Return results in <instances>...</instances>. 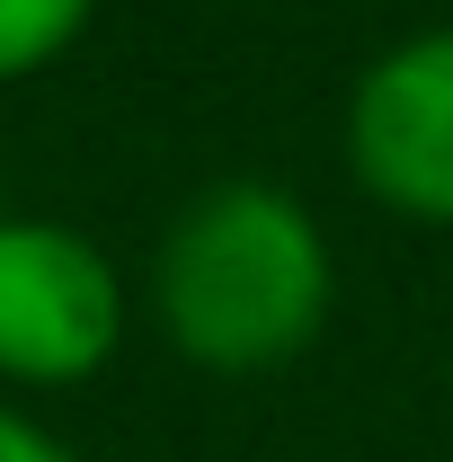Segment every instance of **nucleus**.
I'll list each match as a JSON object with an SVG mask.
<instances>
[{
  "label": "nucleus",
  "mask_w": 453,
  "mask_h": 462,
  "mask_svg": "<svg viewBox=\"0 0 453 462\" xmlns=\"http://www.w3.org/2000/svg\"><path fill=\"white\" fill-rule=\"evenodd\" d=\"M329 293H338V267H329V240L311 223V205H293L284 187H258V178L205 187L152 258L161 329L205 374L293 365L320 338Z\"/></svg>",
  "instance_id": "f257e3e1"
},
{
  "label": "nucleus",
  "mask_w": 453,
  "mask_h": 462,
  "mask_svg": "<svg viewBox=\"0 0 453 462\" xmlns=\"http://www.w3.org/2000/svg\"><path fill=\"white\" fill-rule=\"evenodd\" d=\"M125 338V285L71 223H0V374L27 392L89 383Z\"/></svg>",
  "instance_id": "f03ea898"
},
{
  "label": "nucleus",
  "mask_w": 453,
  "mask_h": 462,
  "mask_svg": "<svg viewBox=\"0 0 453 462\" xmlns=\"http://www.w3.org/2000/svg\"><path fill=\"white\" fill-rule=\"evenodd\" d=\"M347 161L374 205L453 223V27H427L374 62L347 98Z\"/></svg>",
  "instance_id": "7ed1b4c3"
},
{
  "label": "nucleus",
  "mask_w": 453,
  "mask_h": 462,
  "mask_svg": "<svg viewBox=\"0 0 453 462\" xmlns=\"http://www.w3.org/2000/svg\"><path fill=\"white\" fill-rule=\"evenodd\" d=\"M98 0H0V80H27L89 27Z\"/></svg>",
  "instance_id": "20e7f679"
},
{
  "label": "nucleus",
  "mask_w": 453,
  "mask_h": 462,
  "mask_svg": "<svg viewBox=\"0 0 453 462\" xmlns=\"http://www.w3.org/2000/svg\"><path fill=\"white\" fill-rule=\"evenodd\" d=\"M0 462H71V454H62L36 418H18V409L0 401Z\"/></svg>",
  "instance_id": "39448f33"
}]
</instances>
